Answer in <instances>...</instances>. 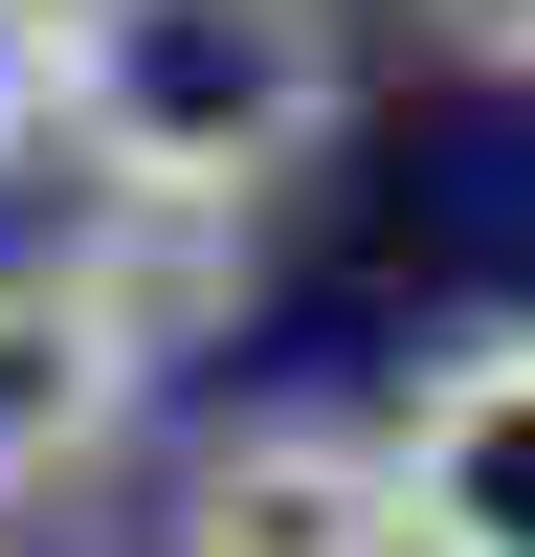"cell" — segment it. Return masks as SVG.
<instances>
[{"mask_svg":"<svg viewBox=\"0 0 535 557\" xmlns=\"http://www.w3.org/2000/svg\"><path fill=\"white\" fill-rule=\"evenodd\" d=\"M335 112H357L335 0H67V67H45L89 201H201V223H246Z\"/></svg>","mask_w":535,"mask_h":557,"instance_id":"6da1fadb","label":"cell"},{"mask_svg":"<svg viewBox=\"0 0 535 557\" xmlns=\"http://www.w3.org/2000/svg\"><path fill=\"white\" fill-rule=\"evenodd\" d=\"M380 491H401V557H535V335L424 357L380 424Z\"/></svg>","mask_w":535,"mask_h":557,"instance_id":"7a4b0ae2","label":"cell"},{"mask_svg":"<svg viewBox=\"0 0 535 557\" xmlns=\"http://www.w3.org/2000/svg\"><path fill=\"white\" fill-rule=\"evenodd\" d=\"M178 557H401L380 424H246V446H201V491H178Z\"/></svg>","mask_w":535,"mask_h":557,"instance_id":"3957f363","label":"cell"},{"mask_svg":"<svg viewBox=\"0 0 535 557\" xmlns=\"http://www.w3.org/2000/svg\"><path fill=\"white\" fill-rule=\"evenodd\" d=\"M134 380H157V357H134L67 268H0V513H23V491H67V469H112Z\"/></svg>","mask_w":535,"mask_h":557,"instance_id":"277c9868","label":"cell"},{"mask_svg":"<svg viewBox=\"0 0 535 557\" xmlns=\"http://www.w3.org/2000/svg\"><path fill=\"white\" fill-rule=\"evenodd\" d=\"M45 67H67V0H0V157H45Z\"/></svg>","mask_w":535,"mask_h":557,"instance_id":"5b68a950","label":"cell"},{"mask_svg":"<svg viewBox=\"0 0 535 557\" xmlns=\"http://www.w3.org/2000/svg\"><path fill=\"white\" fill-rule=\"evenodd\" d=\"M446 45H469V67H535V0H424Z\"/></svg>","mask_w":535,"mask_h":557,"instance_id":"8992f818","label":"cell"}]
</instances>
